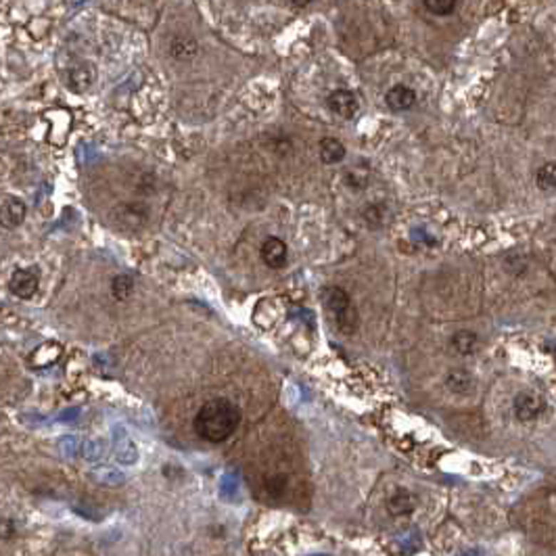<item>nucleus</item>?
<instances>
[{"label": "nucleus", "instance_id": "obj_1", "mask_svg": "<svg viewBox=\"0 0 556 556\" xmlns=\"http://www.w3.org/2000/svg\"><path fill=\"white\" fill-rule=\"evenodd\" d=\"M241 408L228 398H214L203 403L195 418H192V429L197 437L210 443H222L228 437H232L235 431L241 425Z\"/></svg>", "mask_w": 556, "mask_h": 556}, {"label": "nucleus", "instance_id": "obj_2", "mask_svg": "<svg viewBox=\"0 0 556 556\" xmlns=\"http://www.w3.org/2000/svg\"><path fill=\"white\" fill-rule=\"evenodd\" d=\"M322 308L331 324L339 331L341 335L351 337L358 333L360 326V316L354 306L349 293L343 287H324L322 289Z\"/></svg>", "mask_w": 556, "mask_h": 556}, {"label": "nucleus", "instance_id": "obj_3", "mask_svg": "<svg viewBox=\"0 0 556 556\" xmlns=\"http://www.w3.org/2000/svg\"><path fill=\"white\" fill-rule=\"evenodd\" d=\"M40 289V277L34 268H19L9 278V291L19 299H31Z\"/></svg>", "mask_w": 556, "mask_h": 556}, {"label": "nucleus", "instance_id": "obj_4", "mask_svg": "<svg viewBox=\"0 0 556 556\" xmlns=\"http://www.w3.org/2000/svg\"><path fill=\"white\" fill-rule=\"evenodd\" d=\"M259 257L262 262L272 268V270H282L289 262V247L282 239L278 237H266L262 247H259Z\"/></svg>", "mask_w": 556, "mask_h": 556}, {"label": "nucleus", "instance_id": "obj_5", "mask_svg": "<svg viewBox=\"0 0 556 556\" xmlns=\"http://www.w3.org/2000/svg\"><path fill=\"white\" fill-rule=\"evenodd\" d=\"M546 403L544 400L537 396V393H529V391H523L515 398V403H513V410H515V418L519 423H531L535 421L542 412H544Z\"/></svg>", "mask_w": 556, "mask_h": 556}, {"label": "nucleus", "instance_id": "obj_6", "mask_svg": "<svg viewBox=\"0 0 556 556\" xmlns=\"http://www.w3.org/2000/svg\"><path fill=\"white\" fill-rule=\"evenodd\" d=\"M326 107L335 115L343 118V120H351V118H356V113L360 109V103H358V96L351 91L339 88V91H335V93H331L326 96Z\"/></svg>", "mask_w": 556, "mask_h": 556}, {"label": "nucleus", "instance_id": "obj_7", "mask_svg": "<svg viewBox=\"0 0 556 556\" xmlns=\"http://www.w3.org/2000/svg\"><path fill=\"white\" fill-rule=\"evenodd\" d=\"M28 216V205L24 199L6 195L2 199V224L4 228H17L19 224H24V220Z\"/></svg>", "mask_w": 556, "mask_h": 556}, {"label": "nucleus", "instance_id": "obj_8", "mask_svg": "<svg viewBox=\"0 0 556 556\" xmlns=\"http://www.w3.org/2000/svg\"><path fill=\"white\" fill-rule=\"evenodd\" d=\"M385 103L391 111L396 113H402V111H408L416 105V93L410 88V86H403V84H396L391 86L387 94H385Z\"/></svg>", "mask_w": 556, "mask_h": 556}, {"label": "nucleus", "instance_id": "obj_9", "mask_svg": "<svg viewBox=\"0 0 556 556\" xmlns=\"http://www.w3.org/2000/svg\"><path fill=\"white\" fill-rule=\"evenodd\" d=\"M67 84L73 93H86L94 84V67L91 63H78L69 69Z\"/></svg>", "mask_w": 556, "mask_h": 556}, {"label": "nucleus", "instance_id": "obj_10", "mask_svg": "<svg viewBox=\"0 0 556 556\" xmlns=\"http://www.w3.org/2000/svg\"><path fill=\"white\" fill-rule=\"evenodd\" d=\"M318 155H320V161L326 163V165H335V163H341L347 155V149L345 145L341 143L339 138H333V136H326L320 140L318 145Z\"/></svg>", "mask_w": 556, "mask_h": 556}, {"label": "nucleus", "instance_id": "obj_11", "mask_svg": "<svg viewBox=\"0 0 556 556\" xmlns=\"http://www.w3.org/2000/svg\"><path fill=\"white\" fill-rule=\"evenodd\" d=\"M416 506V498L410 494L408 490H396L393 494L389 495L387 500V510L393 515V517H403V515H410Z\"/></svg>", "mask_w": 556, "mask_h": 556}, {"label": "nucleus", "instance_id": "obj_12", "mask_svg": "<svg viewBox=\"0 0 556 556\" xmlns=\"http://www.w3.org/2000/svg\"><path fill=\"white\" fill-rule=\"evenodd\" d=\"M360 216L369 228H383L389 217V207L381 201H372L360 210Z\"/></svg>", "mask_w": 556, "mask_h": 556}, {"label": "nucleus", "instance_id": "obj_13", "mask_svg": "<svg viewBox=\"0 0 556 556\" xmlns=\"http://www.w3.org/2000/svg\"><path fill=\"white\" fill-rule=\"evenodd\" d=\"M446 387L454 393H470L475 389V379L464 369H454L446 376Z\"/></svg>", "mask_w": 556, "mask_h": 556}, {"label": "nucleus", "instance_id": "obj_14", "mask_svg": "<svg viewBox=\"0 0 556 556\" xmlns=\"http://www.w3.org/2000/svg\"><path fill=\"white\" fill-rule=\"evenodd\" d=\"M343 182L347 188H351L354 192H362L369 182H371V172H369V168L364 165V163H360V165H354V168H349L345 174H343Z\"/></svg>", "mask_w": 556, "mask_h": 556}, {"label": "nucleus", "instance_id": "obj_15", "mask_svg": "<svg viewBox=\"0 0 556 556\" xmlns=\"http://www.w3.org/2000/svg\"><path fill=\"white\" fill-rule=\"evenodd\" d=\"M452 347H454V351L456 354H460V356H470V354H475L477 351V347H479V335L475 333V331H456L454 335H452Z\"/></svg>", "mask_w": 556, "mask_h": 556}, {"label": "nucleus", "instance_id": "obj_16", "mask_svg": "<svg viewBox=\"0 0 556 556\" xmlns=\"http://www.w3.org/2000/svg\"><path fill=\"white\" fill-rule=\"evenodd\" d=\"M111 297L115 302H125L134 295V289H136V280L132 274H118V277L111 278Z\"/></svg>", "mask_w": 556, "mask_h": 556}, {"label": "nucleus", "instance_id": "obj_17", "mask_svg": "<svg viewBox=\"0 0 556 556\" xmlns=\"http://www.w3.org/2000/svg\"><path fill=\"white\" fill-rule=\"evenodd\" d=\"M199 46L192 38H174L172 44H170V53L172 57H176L178 61H186V59H192L197 55Z\"/></svg>", "mask_w": 556, "mask_h": 556}, {"label": "nucleus", "instance_id": "obj_18", "mask_svg": "<svg viewBox=\"0 0 556 556\" xmlns=\"http://www.w3.org/2000/svg\"><path fill=\"white\" fill-rule=\"evenodd\" d=\"M535 185L542 192H555L556 190V161L544 163L535 174Z\"/></svg>", "mask_w": 556, "mask_h": 556}, {"label": "nucleus", "instance_id": "obj_19", "mask_svg": "<svg viewBox=\"0 0 556 556\" xmlns=\"http://www.w3.org/2000/svg\"><path fill=\"white\" fill-rule=\"evenodd\" d=\"M425 9L433 13V15H439V17H446V15H452L456 11V4L458 0H423Z\"/></svg>", "mask_w": 556, "mask_h": 556}, {"label": "nucleus", "instance_id": "obj_20", "mask_svg": "<svg viewBox=\"0 0 556 556\" xmlns=\"http://www.w3.org/2000/svg\"><path fill=\"white\" fill-rule=\"evenodd\" d=\"M124 224L128 226H136V224H145L147 222V210L138 203L134 205H124Z\"/></svg>", "mask_w": 556, "mask_h": 556}, {"label": "nucleus", "instance_id": "obj_21", "mask_svg": "<svg viewBox=\"0 0 556 556\" xmlns=\"http://www.w3.org/2000/svg\"><path fill=\"white\" fill-rule=\"evenodd\" d=\"M312 2H314V0H291V4L297 6V9H304V6H308Z\"/></svg>", "mask_w": 556, "mask_h": 556}]
</instances>
